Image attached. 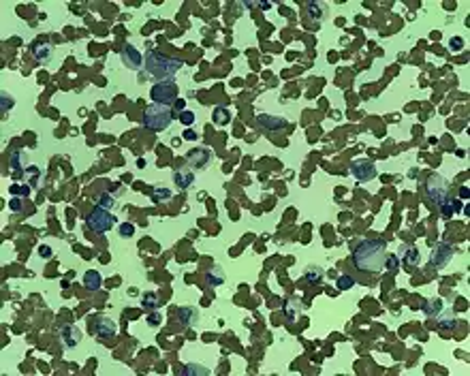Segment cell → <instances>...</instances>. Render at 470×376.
I'll return each mask as SVG.
<instances>
[{
  "label": "cell",
  "instance_id": "obj_1",
  "mask_svg": "<svg viewBox=\"0 0 470 376\" xmlns=\"http://www.w3.org/2000/svg\"><path fill=\"white\" fill-rule=\"evenodd\" d=\"M385 244L378 239H361L353 252V265L361 272H381L385 267Z\"/></svg>",
  "mask_w": 470,
  "mask_h": 376
},
{
  "label": "cell",
  "instance_id": "obj_2",
  "mask_svg": "<svg viewBox=\"0 0 470 376\" xmlns=\"http://www.w3.org/2000/svg\"><path fill=\"white\" fill-rule=\"evenodd\" d=\"M145 67H148L150 75H154V77H158L160 82H163V79H171V75L177 73V68L182 67V62L175 60V58L163 56V53H158V51H148V56H145Z\"/></svg>",
  "mask_w": 470,
  "mask_h": 376
},
{
  "label": "cell",
  "instance_id": "obj_3",
  "mask_svg": "<svg viewBox=\"0 0 470 376\" xmlns=\"http://www.w3.org/2000/svg\"><path fill=\"white\" fill-rule=\"evenodd\" d=\"M174 118H175V111L171 105L152 103L143 114V126L150 128V131H165L174 122Z\"/></svg>",
  "mask_w": 470,
  "mask_h": 376
},
{
  "label": "cell",
  "instance_id": "obj_4",
  "mask_svg": "<svg viewBox=\"0 0 470 376\" xmlns=\"http://www.w3.org/2000/svg\"><path fill=\"white\" fill-rule=\"evenodd\" d=\"M447 197H449V182L442 175H430L428 182H425V199L434 207H440Z\"/></svg>",
  "mask_w": 470,
  "mask_h": 376
},
{
  "label": "cell",
  "instance_id": "obj_5",
  "mask_svg": "<svg viewBox=\"0 0 470 376\" xmlns=\"http://www.w3.org/2000/svg\"><path fill=\"white\" fill-rule=\"evenodd\" d=\"M113 222H116V218L109 214V209H103L99 205L86 216V224H88V229L94 231V233H105V231H109L113 227Z\"/></svg>",
  "mask_w": 470,
  "mask_h": 376
},
{
  "label": "cell",
  "instance_id": "obj_6",
  "mask_svg": "<svg viewBox=\"0 0 470 376\" xmlns=\"http://www.w3.org/2000/svg\"><path fill=\"white\" fill-rule=\"evenodd\" d=\"M152 101L160 105H171L177 101V85L171 79H163L156 85H152Z\"/></svg>",
  "mask_w": 470,
  "mask_h": 376
},
{
  "label": "cell",
  "instance_id": "obj_7",
  "mask_svg": "<svg viewBox=\"0 0 470 376\" xmlns=\"http://www.w3.org/2000/svg\"><path fill=\"white\" fill-rule=\"evenodd\" d=\"M350 173H353L359 182H368L372 178H376V167L368 158H357V160L350 163Z\"/></svg>",
  "mask_w": 470,
  "mask_h": 376
},
{
  "label": "cell",
  "instance_id": "obj_8",
  "mask_svg": "<svg viewBox=\"0 0 470 376\" xmlns=\"http://www.w3.org/2000/svg\"><path fill=\"white\" fill-rule=\"evenodd\" d=\"M451 256H453V248L449 244H445V241H440V244H436L434 250H432L430 263H432V267H445L447 263L451 261Z\"/></svg>",
  "mask_w": 470,
  "mask_h": 376
},
{
  "label": "cell",
  "instance_id": "obj_9",
  "mask_svg": "<svg viewBox=\"0 0 470 376\" xmlns=\"http://www.w3.org/2000/svg\"><path fill=\"white\" fill-rule=\"evenodd\" d=\"M92 331L99 338H111V336H116L118 327L109 316H96V319L92 321Z\"/></svg>",
  "mask_w": 470,
  "mask_h": 376
},
{
  "label": "cell",
  "instance_id": "obj_10",
  "mask_svg": "<svg viewBox=\"0 0 470 376\" xmlns=\"http://www.w3.org/2000/svg\"><path fill=\"white\" fill-rule=\"evenodd\" d=\"M257 124L263 128V131H269V133H278V131H284L286 128V120L280 116H269V114H261L257 118Z\"/></svg>",
  "mask_w": 470,
  "mask_h": 376
},
{
  "label": "cell",
  "instance_id": "obj_11",
  "mask_svg": "<svg viewBox=\"0 0 470 376\" xmlns=\"http://www.w3.org/2000/svg\"><path fill=\"white\" fill-rule=\"evenodd\" d=\"M186 160H188V165H191V167H194V169L208 167L209 160H212V152H209L208 148L191 150V152H188V156H186Z\"/></svg>",
  "mask_w": 470,
  "mask_h": 376
},
{
  "label": "cell",
  "instance_id": "obj_12",
  "mask_svg": "<svg viewBox=\"0 0 470 376\" xmlns=\"http://www.w3.org/2000/svg\"><path fill=\"white\" fill-rule=\"evenodd\" d=\"M122 62L126 64L128 68H141L143 58H141V53L128 43V45H124V50H122Z\"/></svg>",
  "mask_w": 470,
  "mask_h": 376
},
{
  "label": "cell",
  "instance_id": "obj_13",
  "mask_svg": "<svg viewBox=\"0 0 470 376\" xmlns=\"http://www.w3.org/2000/svg\"><path fill=\"white\" fill-rule=\"evenodd\" d=\"M400 256H402V267H406V270H413V267H417L421 263L419 250L415 248V246H402Z\"/></svg>",
  "mask_w": 470,
  "mask_h": 376
},
{
  "label": "cell",
  "instance_id": "obj_14",
  "mask_svg": "<svg viewBox=\"0 0 470 376\" xmlns=\"http://www.w3.org/2000/svg\"><path fill=\"white\" fill-rule=\"evenodd\" d=\"M30 51H32V56H35L39 62H50L52 60V53H53V47L50 45V43L35 41L30 45Z\"/></svg>",
  "mask_w": 470,
  "mask_h": 376
},
{
  "label": "cell",
  "instance_id": "obj_15",
  "mask_svg": "<svg viewBox=\"0 0 470 376\" xmlns=\"http://www.w3.org/2000/svg\"><path fill=\"white\" fill-rule=\"evenodd\" d=\"M60 338H62V344L67 348H75L79 342V338H82V334H79L77 327L73 325H62L60 327Z\"/></svg>",
  "mask_w": 470,
  "mask_h": 376
},
{
  "label": "cell",
  "instance_id": "obj_16",
  "mask_svg": "<svg viewBox=\"0 0 470 376\" xmlns=\"http://www.w3.org/2000/svg\"><path fill=\"white\" fill-rule=\"evenodd\" d=\"M177 319H180L182 325L191 327V325L197 323L199 312H197V308H191V306H182V308H177Z\"/></svg>",
  "mask_w": 470,
  "mask_h": 376
},
{
  "label": "cell",
  "instance_id": "obj_17",
  "mask_svg": "<svg viewBox=\"0 0 470 376\" xmlns=\"http://www.w3.org/2000/svg\"><path fill=\"white\" fill-rule=\"evenodd\" d=\"M174 180H175V186H177V188H188V186H191L192 182H194V173H192L191 169H184V167H182V169H177V171H175Z\"/></svg>",
  "mask_w": 470,
  "mask_h": 376
},
{
  "label": "cell",
  "instance_id": "obj_18",
  "mask_svg": "<svg viewBox=\"0 0 470 376\" xmlns=\"http://www.w3.org/2000/svg\"><path fill=\"white\" fill-rule=\"evenodd\" d=\"M304 11H306L308 17L323 21V17H325V13H327V7H325V4H321V2H308L304 7Z\"/></svg>",
  "mask_w": 470,
  "mask_h": 376
},
{
  "label": "cell",
  "instance_id": "obj_19",
  "mask_svg": "<svg viewBox=\"0 0 470 376\" xmlns=\"http://www.w3.org/2000/svg\"><path fill=\"white\" fill-rule=\"evenodd\" d=\"M84 284L90 289V291H99V289H101V284H103L101 273H99V272H94V270L86 272V276H84Z\"/></svg>",
  "mask_w": 470,
  "mask_h": 376
},
{
  "label": "cell",
  "instance_id": "obj_20",
  "mask_svg": "<svg viewBox=\"0 0 470 376\" xmlns=\"http://www.w3.org/2000/svg\"><path fill=\"white\" fill-rule=\"evenodd\" d=\"M9 171L13 178H19L21 175V150H13V154H11V160H9Z\"/></svg>",
  "mask_w": 470,
  "mask_h": 376
},
{
  "label": "cell",
  "instance_id": "obj_21",
  "mask_svg": "<svg viewBox=\"0 0 470 376\" xmlns=\"http://www.w3.org/2000/svg\"><path fill=\"white\" fill-rule=\"evenodd\" d=\"M323 278H325V272H323L321 267H308L306 273H304V280L308 284H321Z\"/></svg>",
  "mask_w": 470,
  "mask_h": 376
},
{
  "label": "cell",
  "instance_id": "obj_22",
  "mask_svg": "<svg viewBox=\"0 0 470 376\" xmlns=\"http://www.w3.org/2000/svg\"><path fill=\"white\" fill-rule=\"evenodd\" d=\"M457 207H460V201H457V199L447 197L445 201H442V205H440V214H442V218H451L453 214L457 212Z\"/></svg>",
  "mask_w": 470,
  "mask_h": 376
},
{
  "label": "cell",
  "instance_id": "obj_23",
  "mask_svg": "<svg viewBox=\"0 0 470 376\" xmlns=\"http://www.w3.org/2000/svg\"><path fill=\"white\" fill-rule=\"evenodd\" d=\"M141 308L148 310V312H152V310L158 308V295H156L154 291H148L141 295Z\"/></svg>",
  "mask_w": 470,
  "mask_h": 376
},
{
  "label": "cell",
  "instance_id": "obj_24",
  "mask_svg": "<svg viewBox=\"0 0 470 376\" xmlns=\"http://www.w3.org/2000/svg\"><path fill=\"white\" fill-rule=\"evenodd\" d=\"M205 280H208L209 287H218V284L225 282V272L220 267H212V270L205 273Z\"/></svg>",
  "mask_w": 470,
  "mask_h": 376
},
{
  "label": "cell",
  "instance_id": "obj_25",
  "mask_svg": "<svg viewBox=\"0 0 470 376\" xmlns=\"http://www.w3.org/2000/svg\"><path fill=\"white\" fill-rule=\"evenodd\" d=\"M284 312H286V319H289V321H295L297 316H299V312H301V302L297 297L289 299V302H286Z\"/></svg>",
  "mask_w": 470,
  "mask_h": 376
},
{
  "label": "cell",
  "instance_id": "obj_26",
  "mask_svg": "<svg viewBox=\"0 0 470 376\" xmlns=\"http://www.w3.org/2000/svg\"><path fill=\"white\" fill-rule=\"evenodd\" d=\"M26 182H28L30 188H39L41 186V169L35 167V165L26 169Z\"/></svg>",
  "mask_w": 470,
  "mask_h": 376
},
{
  "label": "cell",
  "instance_id": "obj_27",
  "mask_svg": "<svg viewBox=\"0 0 470 376\" xmlns=\"http://www.w3.org/2000/svg\"><path fill=\"white\" fill-rule=\"evenodd\" d=\"M171 197H174V192H171L167 186H160V184H158V186H154V188H152V199H154L156 203H160V201H169Z\"/></svg>",
  "mask_w": 470,
  "mask_h": 376
},
{
  "label": "cell",
  "instance_id": "obj_28",
  "mask_svg": "<svg viewBox=\"0 0 470 376\" xmlns=\"http://www.w3.org/2000/svg\"><path fill=\"white\" fill-rule=\"evenodd\" d=\"M182 374L184 376H192V374H199V376H208L209 374V370L205 368V366H194V363H191V366H184V370H182Z\"/></svg>",
  "mask_w": 470,
  "mask_h": 376
},
{
  "label": "cell",
  "instance_id": "obj_29",
  "mask_svg": "<svg viewBox=\"0 0 470 376\" xmlns=\"http://www.w3.org/2000/svg\"><path fill=\"white\" fill-rule=\"evenodd\" d=\"M336 284H338V291H348V289L355 284V280L350 276H347V273H342V276H338Z\"/></svg>",
  "mask_w": 470,
  "mask_h": 376
},
{
  "label": "cell",
  "instance_id": "obj_30",
  "mask_svg": "<svg viewBox=\"0 0 470 376\" xmlns=\"http://www.w3.org/2000/svg\"><path fill=\"white\" fill-rule=\"evenodd\" d=\"M440 310H442V302H440V299H428V302H425V312H428L430 316L436 314V312H440Z\"/></svg>",
  "mask_w": 470,
  "mask_h": 376
},
{
  "label": "cell",
  "instance_id": "obj_31",
  "mask_svg": "<svg viewBox=\"0 0 470 376\" xmlns=\"http://www.w3.org/2000/svg\"><path fill=\"white\" fill-rule=\"evenodd\" d=\"M99 207H103V209H111L113 207V197L107 190L99 195Z\"/></svg>",
  "mask_w": 470,
  "mask_h": 376
},
{
  "label": "cell",
  "instance_id": "obj_32",
  "mask_svg": "<svg viewBox=\"0 0 470 376\" xmlns=\"http://www.w3.org/2000/svg\"><path fill=\"white\" fill-rule=\"evenodd\" d=\"M385 267L391 273H396L398 270H400V261H398V256L396 255H389V256H385Z\"/></svg>",
  "mask_w": 470,
  "mask_h": 376
},
{
  "label": "cell",
  "instance_id": "obj_33",
  "mask_svg": "<svg viewBox=\"0 0 470 376\" xmlns=\"http://www.w3.org/2000/svg\"><path fill=\"white\" fill-rule=\"evenodd\" d=\"M214 120L220 122V124H226V122L231 120V116H229V111H225V109H216L214 111Z\"/></svg>",
  "mask_w": 470,
  "mask_h": 376
},
{
  "label": "cell",
  "instance_id": "obj_34",
  "mask_svg": "<svg viewBox=\"0 0 470 376\" xmlns=\"http://www.w3.org/2000/svg\"><path fill=\"white\" fill-rule=\"evenodd\" d=\"M118 231H120L122 238H131V235L135 233V227H133L131 222H122L120 227H118Z\"/></svg>",
  "mask_w": 470,
  "mask_h": 376
},
{
  "label": "cell",
  "instance_id": "obj_35",
  "mask_svg": "<svg viewBox=\"0 0 470 376\" xmlns=\"http://www.w3.org/2000/svg\"><path fill=\"white\" fill-rule=\"evenodd\" d=\"M160 321H163V316H160V312H156V310H152V312L148 314V325L156 327V325H160Z\"/></svg>",
  "mask_w": 470,
  "mask_h": 376
},
{
  "label": "cell",
  "instance_id": "obj_36",
  "mask_svg": "<svg viewBox=\"0 0 470 376\" xmlns=\"http://www.w3.org/2000/svg\"><path fill=\"white\" fill-rule=\"evenodd\" d=\"M11 195L26 197V195H30V188L28 186H11Z\"/></svg>",
  "mask_w": 470,
  "mask_h": 376
},
{
  "label": "cell",
  "instance_id": "obj_37",
  "mask_svg": "<svg viewBox=\"0 0 470 376\" xmlns=\"http://www.w3.org/2000/svg\"><path fill=\"white\" fill-rule=\"evenodd\" d=\"M180 120H182V124L191 126L192 122H194V114H192V111H182V114H180Z\"/></svg>",
  "mask_w": 470,
  "mask_h": 376
},
{
  "label": "cell",
  "instance_id": "obj_38",
  "mask_svg": "<svg viewBox=\"0 0 470 376\" xmlns=\"http://www.w3.org/2000/svg\"><path fill=\"white\" fill-rule=\"evenodd\" d=\"M462 45H464V41L460 39V36H453V39L449 41V47L453 51H457V50H462Z\"/></svg>",
  "mask_w": 470,
  "mask_h": 376
},
{
  "label": "cell",
  "instance_id": "obj_39",
  "mask_svg": "<svg viewBox=\"0 0 470 376\" xmlns=\"http://www.w3.org/2000/svg\"><path fill=\"white\" fill-rule=\"evenodd\" d=\"M9 207L13 209V212H19V209H21V201H19V199H11Z\"/></svg>",
  "mask_w": 470,
  "mask_h": 376
},
{
  "label": "cell",
  "instance_id": "obj_40",
  "mask_svg": "<svg viewBox=\"0 0 470 376\" xmlns=\"http://www.w3.org/2000/svg\"><path fill=\"white\" fill-rule=\"evenodd\" d=\"M11 103H13V101H11L7 94H2V114H7V109L11 107Z\"/></svg>",
  "mask_w": 470,
  "mask_h": 376
},
{
  "label": "cell",
  "instance_id": "obj_41",
  "mask_svg": "<svg viewBox=\"0 0 470 376\" xmlns=\"http://www.w3.org/2000/svg\"><path fill=\"white\" fill-rule=\"evenodd\" d=\"M453 325H455V321H453V319H442V321H440V327H442V329H451Z\"/></svg>",
  "mask_w": 470,
  "mask_h": 376
},
{
  "label": "cell",
  "instance_id": "obj_42",
  "mask_svg": "<svg viewBox=\"0 0 470 376\" xmlns=\"http://www.w3.org/2000/svg\"><path fill=\"white\" fill-rule=\"evenodd\" d=\"M174 111H180V114H182V111H184V101L177 99L175 103H174Z\"/></svg>",
  "mask_w": 470,
  "mask_h": 376
},
{
  "label": "cell",
  "instance_id": "obj_43",
  "mask_svg": "<svg viewBox=\"0 0 470 376\" xmlns=\"http://www.w3.org/2000/svg\"><path fill=\"white\" fill-rule=\"evenodd\" d=\"M248 7H257V9H269V7H272V4H269V2H250V4H248Z\"/></svg>",
  "mask_w": 470,
  "mask_h": 376
},
{
  "label": "cell",
  "instance_id": "obj_44",
  "mask_svg": "<svg viewBox=\"0 0 470 376\" xmlns=\"http://www.w3.org/2000/svg\"><path fill=\"white\" fill-rule=\"evenodd\" d=\"M39 252H41V256H50L52 255V248H47V246H41Z\"/></svg>",
  "mask_w": 470,
  "mask_h": 376
},
{
  "label": "cell",
  "instance_id": "obj_45",
  "mask_svg": "<svg viewBox=\"0 0 470 376\" xmlns=\"http://www.w3.org/2000/svg\"><path fill=\"white\" fill-rule=\"evenodd\" d=\"M184 139H197V135H194L192 131H186V133H184Z\"/></svg>",
  "mask_w": 470,
  "mask_h": 376
}]
</instances>
